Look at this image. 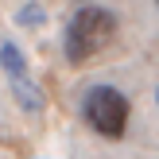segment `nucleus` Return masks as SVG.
<instances>
[{
	"label": "nucleus",
	"instance_id": "nucleus-4",
	"mask_svg": "<svg viewBox=\"0 0 159 159\" xmlns=\"http://www.w3.org/2000/svg\"><path fill=\"white\" fill-rule=\"evenodd\" d=\"M43 20H47V16H43L39 4H23V12H20V23H23V27H39Z\"/></svg>",
	"mask_w": 159,
	"mask_h": 159
},
{
	"label": "nucleus",
	"instance_id": "nucleus-3",
	"mask_svg": "<svg viewBox=\"0 0 159 159\" xmlns=\"http://www.w3.org/2000/svg\"><path fill=\"white\" fill-rule=\"evenodd\" d=\"M0 66H4L8 82H12L16 101H20L27 113H39V109L47 105V97H43V89L35 85V78H31V66H27V58H23V51H20L16 43H4V47H0Z\"/></svg>",
	"mask_w": 159,
	"mask_h": 159
},
{
	"label": "nucleus",
	"instance_id": "nucleus-2",
	"mask_svg": "<svg viewBox=\"0 0 159 159\" xmlns=\"http://www.w3.org/2000/svg\"><path fill=\"white\" fill-rule=\"evenodd\" d=\"M128 113H132V105H128V97H124L116 85H93V89L85 93V101H82L85 124H89L97 136H105V140H120L124 136Z\"/></svg>",
	"mask_w": 159,
	"mask_h": 159
},
{
	"label": "nucleus",
	"instance_id": "nucleus-1",
	"mask_svg": "<svg viewBox=\"0 0 159 159\" xmlns=\"http://www.w3.org/2000/svg\"><path fill=\"white\" fill-rule=\"evenodd\" d=\"M113 39H116V16L109 12V8L85 4V8H78L74 20L66 23V58L74 62V66H82L93 54H101Z\"/></svg>",
	"mask_w": 159,
	"mask_h": 159
},
{
	"label": "nucleus",
	"instance_id": "nucleus-5",
	"mask_svg": "<svg viewBox=\"0 0 159 159\" xmlns=\"http://www.w3.org/2000/svg\"><path fill=\"white\" fill-rule=\"evenodd\" d=\"M155 8H159V0H155Z\"/></svg>",
	"mask_w": 159,
	"mask_h": 159
},
{
	"label": "nucleus",
	"instance_id": "nucleus-6",
	"mask_svg": "<svg viewBox=\"0 0 159 159\" xmlns=\"http://www.w3.org/2000/svg\"><path fill=\"white\" fill-rule=\"evenodd\" d=\"M155 97H159V89H155Z\"/></svg>",
	"mask_w": 159,
	"mask_h": 159
}]
</instances>
